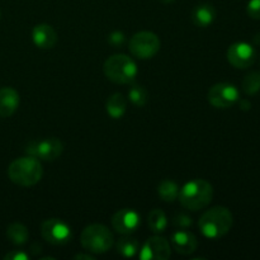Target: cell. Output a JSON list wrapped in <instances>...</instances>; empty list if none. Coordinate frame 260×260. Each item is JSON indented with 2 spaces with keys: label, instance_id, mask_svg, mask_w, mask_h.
I'll use <instances>...</instances> for the list:
<instances>
[{
  "label": "cell",
  "instance_id": "6da1fadb",
  "mask_svg": "<svg viewBox=\"0 0 260 260\" xmlns=\"http://www.w3.org/2000/svg\"><path fill=\"white\" fill-rule=\"evenodd\" d=\"M234 223L233 213L222 206H217L206 211L198 221L201 233L211 240H216L225 236L231 230Z\"/></svg>",
  "mask_w": 260,
  "mask_h": 260
},
{
  "label": "cell",
  "instance_id": "7a4b0ae2",
  "mask_svg": "<svg viewBox=\"0 0 260 260\" xmlns=\"http://www.w3.org/2000/svg\"><path fill=\"white\" fill-rule=\"evenodd\" d=\"M8 175L14 184L20 187H32L42 179L43 168L37 157L28 155L18 157L10 162Z\"/></svg>",
  "mask_w": 260,
  "mask_h": 260
},
{
  "label": "cell",
  "instance_id": "3957f363",
  "mask_svg": "<svg viewBox=\"0 0 260 260\" xmlns=\"http://www.w3.org/2000/svg\"><path fill=\"white\" fill-rule=\"evenodd\" d=\"M213 197V188L205 179H194L185 183L179 190L180 205L190 211H200L207 207Z\"/></svg>",
  "mask_w": 260,
  "mask_h": 260
},
{
  "label": "cell",
  "instance_id": "277c9868",
  "mask_svg": "<svg viewBox=\"0 0 260 260\" xmlns=\"http://www.w3.org/2000/svg\"><path fill=\"white\" fill-rule=\"evenodd\" d=\"M104 75L116 84H129L136 79L137 65L129 56L113 55L106 60L103 65Z\"/></svg>",
  "mask_w": 260,
  "mask_h": 260
},
{
  "label": "cell",
  "instance_id": "5b68a950",
  "mask_svg": "<svg viewBox=\"0 0 260 260\" xmlns=\"http://www.w3.org/2000/svg\"><path fill=\"white\" fill-rule=\"evenodd\" d=\"M80 243L86 251L93 254H104L113 246L114 238L107 226L93 223L86 226L80 235Z\"/></svg>",
  "mask_w": 260,
  "mask_h": 260
},
{
  "label": "cell",
  "instance_id": "8992f818",
  "mask_svg": "<svg viewBox=\"0 0 260 260\" xmlns=\"http://www.w3.org/2000/svg\"><path fill=\"white\" fill-rule=\"evenodd\" d=\"M128 46L129 51L135 57L140 60H149L159 52L161 42L155 33L142 30L132 36Z\"/></svg>",
  "mask_w": 260,
  "mask_h": 260
},
{
  "label": "cell",
  "instance_id": "52a82bcc",
  "mask_svg": "<svg viewBox=\"0 0 260 260\" xmlns=\"http://www.w3.org/2000/svg\"><path fill=\"white\" fill-rule=\"evenodd\" d=\"M63 151V145L56 137H50V139L35 140L30 141L25 147V152L30 156H35L40 160H46V161H52L57 159Z\"/></svg>",
  "mask_w": 260,
  "mask_h": 260
},
{
  "label": "cell",
  "instance_id": "ba28073f",
  "mask_svg": "<svg viewBox=\"0 0 260 260\" xmlns=\"http://www.w3.org/2000/svg\"><path fill=\"white\" fill-rule=\"evenodd\" d=\"M43 239L52 245H63L71 239V229L61 218H48L41 226Z\"/></svg>",
  "mask_w": 260,
  "mask_h": 260
},
{
  "label": "cell",
  "instance_id": "9c48e42d",
  "mask_svg": "<svg viewBox=\"0 0 260 260\" xmlns=\"http://www.w3.org/2000/svg\"><path fill=\"white\" fill-rule=\"evenodd\" d=\"M207 98L215 108H230L239 101V90L233 84L218 83L208 90Z\"/></svg>",
  "mask_w": 260,
  "mask_h": 260
},
{
  "label": "cell",
  "instance_id": "30bf717a",
  "mask_svg": "<svg viewBox=\"0 0 260 260\" xmlns=\"http://www.w3.org/2000/svg\"><path fill=\"white\" fill-rule=\"evenodd\" d=\"M172 255L169 241L162 236H152L145 241L140 249L139 258L141 260H168Z\"/></svg>",
  "mask_w": 260,
  "mask_h": 260
},
{
  "label": "cell",
  "instance_id": "8fae6325",
  "mask_svg": "<svg viewBox=\"0 0 260 260\" xmlns=\"http://www.w3.org/2000/svg\"><path fill=\"white\" fill-rule=\"evenodd\" d=\"M256 52L251 45L246 42H236L228 50V60L234 68L246 69L254 63Z\"/></svg>",
  "mask_w": 260,
  "mask_h": 260
},
{
  "label": "cell",
  "instance_id": "7c38bea8",
  "mask_svg": "<svg viewBox=\"0 0 260 260\" xmlns=\"http://www.w3.org/2000/svg\"><path fill=\"white\" fill-rule=\"evenodd\" d=\"M140 225H141V217L136 211L131 208L117 211L112 217V226L117 233L122 235H129L135 233Z\"/></svg>",
  "mask_w": 260,
  "mask_h": 260
},
{
  "label": "cell",
  "instance_id": "4fadbf2b",
  "mask_svg": "<svg viewBox=\"0 0 260 260\" xmlns=\"http://www.w3.org/2000/svg\"><path fill=\"white\" fill-rule=\"evenodd\" d=\"M32 40L33 43L41 50H50L55 47L57 42V33L53 29L52 25L46 24H37L32 30Z\"/></svg>",
  "mask_w": 260,
  "mask_h": 260
},
{
  "label": "cell",
  "instance_id": "5bb4252c",
  "mask_svg": "<svg viewBox=\"0 0 260 260\" xmlns=\"http://www.w3.org/2000/svg\"><path fill=\"white\" fill-rule=\"evenodd\" d=\"M172 245L178 254L190 255L197 250L198 240L189 231L178 230L172 235Z\"/></svg>",
  "mask_w": 260,
  "mask_h": 260
},
{
  "label": "cell",
  "instance_id": "9a60e30c",
  "mask_svg": "<svg viewBox=\"0 0 260 260\" xmlns=\"http://www.w3.org/2000/svg\"><path fill=\"white\" fill-rule=\"evenodd\" d=\"M19 106V93L14 88L5 86L0 89V117L8 118Z\"/></svg>",
  "mask_w": 260,
  "mask_h": 260
},
{
  "label": "cell",
  "instance_id": "2e32d148",
  "mask_svg": "<svg viewBox=\"0 0 260 260\" xmlns=\"http://www.w3.org/2000/svg\"><path fill=\"white\" fill-rule=\"evenodd\" d=\"M216 18V9L212 4L203 3L197 5L192 12V20L197 27L206 28L212 24Z\"/></svg>",
  "mask_w": 260,
  "mask_h": 260
},
{
  "label": "cell",
  "instance_id": "e0dca14e",
  "mask_svg": "<svg viewBox=\"0 0 260 260\" xmlns=\"http://www.w3.org/2000/svg\"><path fill=\"white\" fill-rule=\"evenodd\" d=\"M107 113L113 119H119L126 113L127 102L126 98L121 93H114L107 101Z\"/></svg>",
  "mask_w": 260,
  "mask_h": 260
},
{
  "label": "cell",
  "instance_id": "ac0fdd59",
  "mask_svg": "<svg viewBox=\"0 0 260 260\" xmlns=\"http://www.w3.org/2000/svg\"><path fill=\"white\" fill-rule=\"evenodd\" d=\"M7 238L14 245H23V244H25L28 241L29 233H28V229L24 225H22L19 222H14L8 226Z\"/></svg>",
  "mask_w": 260,
  "mask_h": 260
},
{
  "label": "cell",
  "instance_id": "d6986e66",
  "mask_svg": "<svg viewBox=\"0 0 260 260\" xmlns=\"http://www.w3.org/2000/svg\"><path fill=\"white\" fill-rule=\"evenodd\" d=\"M140 244L136 239L131 238L129 235H124L123 238L119 239L117 243V251L124 258H132L139 253Z\"/></svg>",
  "mask_w": 260,
  "mask_h": 260
},
{
  "label": "cell",
  "instance_id": "ffe728a7",
  "mask_svg": "<svg viewBox=\"0 0 260 260\" xmlns=\"http://www.w3.org/2000/svg\"><path fill=\"white\" fill-rule=\"evenodd\" d=\"M147 223H149V228L152 233H162V231H165V229L168 228L167 215H165L161 210H159V208H155V210H152L151 212L149 213Z\"/></svg>",
  "mask_w": 260,
  "mask_h": 260
},
{
  "label": "cell",
  "instance_id": "44dd1931",
  "mask_svg": "<svg viewBox=\"0 0 260 260\" xmlns=\"http://www.w3.org/2000/svg\"><path fill=\"white\" fill-rule=\"evenodd\" d=\"M157 193H159L160 198L165 202H173L179 196V187L173 180H162L157 187Z\"/></svg>",
  "mask_w": 260,
  "mask_h": 260
},
{
  "label": "cell",
  "instance_id": "7402d4cb",
  "mask_svg": "<svg viewBox=\"0 0 260 260\" xmlns=\"http://www.w3.org/2000/svg\"><path fill=\"white\" fill-rule=\"evenodd\" d=\"M244 93L248 95H254V94L260 91V73L259 71H250L246 74L244 78L243 84H241Z\"/></svg>",
  "mask_w": 260,
  "mask_h": 260
},
{
  "label": "cell",
  "instance_id": "603a6c76",
  "mask_svg": "<svg viewBox=\"0 0 260 260\" xmlns=\"http://www.w3.org/2000/svg\"><path fill=\"white\" fill-rule=\"evenodd\" d=\"M128 98L136 107H144L147 103V90L141 85H134L128 90Z\"/></svg>",
  "mask_w": 260,
  "mask_h": 260
},
{
  "label": "cell",
  "instance_id": "cb8c5ba5",
  "mask_svg": "<svg viewBox=\"0 0 260 260\" xmlns=\"http://www.w3.org/2000/svg\"><path fill=\"white\" fill-rule=\"evenodd\" d=\"M173 223L178 229H187L192 225V218L189 216L184 215V213H178L173 218Z\"/></svg>",
  "mask_w": 260,
  "mask_h": 260
},
{
  "label": "cell",
  "instance_id": "d4e9b609",
  "mask_svg": "<svg viewBox=\"0 0 260 260\" xmlns=\"http://www.w3.org/2000/svg\"><path fill=\"white\" fill-rule=\"evenodd\" d=\"M246 12L253 19H260V0H250L246 7Z\"/></svg>",
  "mask_w": 260,
  "mask_h": 260
},
{
  "label": "cell",
  "instance_id": "484cf974",
  "mask_svg": "<svg viewBox=\"0 0 260 260\" xmlns=\"http://www.w3.org/2000/svg\"><path fill=\"white\" fill-rule=\"evenodd\" d=\"M124 38L126 37H124L123 33L119 32V30H114L108 36V42L113 46H121L123 45Z\"/></svg>",
  "mask_w": 260,
  "mask_h": 260
},
{
  "label": "cell",
  "instance_id": "4316f807",
  "mask_svg": "<svg viewBox=\"0 0 260 260\" xmlns=\"http://www.w3.org/2000/svg\"><path fill=\"white\" fill-rule=\"evenodd\" d=\"M5 260H28L29 256L22 250H13L4 256Z\"/></svg>",
  "mask_w": 260,
  "mask_h": 260
},
{
  "label": "cell",
  "instance_id": "83f0119b",
  "mask_svg": "<svg viewBox=\"0 0 260 260\" xmlns=\"http://www.w3.org/2000/svg\"><path fill=\"white\" fill-rule=\"evenodd\" d=\"M240 109H243V111H249V109L251 108V103L248 101V99H243V101H240Z\"/></svg>",
  "mask_w": 260,
  "mask_h": 260
},
{
  "label": "cell",
  "instance_id": "f1b7e54d",
  "mask_svg": "<svg viewBox=\"0 0 260 260\" xmlns=\"http://www.w3.org/2000/svg\"><path fill=\"white\" fill-rule=\"evenodd\" d=\"M75 259H86V260H94V256H91L90 254H78L75 255Z\"/></svg>",
  "mask_w": 260,
  "mask_h": 260
},
{
  "label": "cell",
  "instance_id": "f546056e",
  "mask_svg": "<svg viewBox=\"0 0 260 260\" xmlns=\"http://www.w3.org/2000/svg\"><path fill=\"white\" fill-rule=\"evenodd\" d=\"M254 42H255L256 45H260V33L254 36Z\"/></svg>",
  "mask_w": 260,
  "mask_h": 260
},
{
  "label": "cell",
  "instance_id": "4dcf8cb0",
  "mask_svg": "<svg viewBox=\"0 0 260 260\" xmlns=\"http://www.w3.org/2000/svg\"><path fill=\"white\" fill-rule=\"evenodd\" d=\"M160 2L165 3V4H169V3H173V2H174V0H160Z\"/></svg>",
  "mask_w": 260,
  "mask_h": 260
}]
</instances>
